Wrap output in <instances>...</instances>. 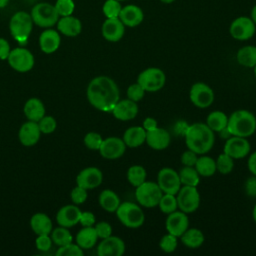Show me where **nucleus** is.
Masks as SVG:
<instances>
[{"label":"nucleus","mask_w":256,"mask_h":256,"mask_svg":"<svg viewBox=\"0 0 256 256\" xmlns=\"http://www.w3.org/2000/svg\"><path fill=\"white\" fill-rule=\"evenodd\" d=\"M248 168H249V171L256 176V151L252 153V155L248 160Z\"/></svg>","instance_id":"nucleus-56"},{"label":"nucleus","mask_w":256,"mask_h":256,"mask_svg":"<svg viewBox=\"0 0 256 256\" xmlns=\"http://www.w3.org/2000/svg\"><path fill=\"white\" fill-rule=\"evenodd\" d=\"M219 134H220V136L223 138V139H228V138H230L231 136H233L232 134H231V132L229 131V129L227 128V126L225 127V128H223L222 130H220L219 131Z\"/></svg>","instance_id":"nucleus-57"},{"label":"nucleus","mask_w":256,"mask_h":256,"mask_svg":"<svg viewBox=\"0 0 256 256\" xmlns=\"http://www.w3.org/2000/svg\"><path fill=\"white\" fill-rule=\"evenodd\" d=\"M197 159V154L190 149L183 152V154L181 155V162L185 166H195Z\"/></svg>","instance_id":"nucleus-51"},{"label":"nucleus","mask_w":256,"mask_h":256,"mask_svg":"<svg viewBox=\"0 0 256 256\" xmlns=\"http://www.w3.org/2000/svg\"><path fill=\"white\" fill-rule=\"evenodd\" d=\"M98 239V235L93 226L84 227L76 235V244L82 249L92 248Z\"/></svg>","instance_id":"nucleus-30"},{"label":"nucleus","mask_w":256,"mask_h":256,"mask_svg":"<svg viewBox=\"0 0 256 256\" xmlns=\"http://www.w3.org/2000/svg\"><path fill=\"white\" fill-rule=\"evenodd\" d=\"M57 256H82L83 255V250L82 248L77 245L68 243L64 246H60V248L56 252Z\"/></svg>","instance_id":"nucleus-42"},{"label":"nucleus","mask_w":256,"mask_h":256,"mask_svg":"<svg viewBox=\"0 0 256 256\" xmlns=\"http://www.w3.org/2000/svg\"><path fill=\"white\" fill-rule=\"evenodd\" d=\"M10 51L11 49L8 41L4 38H0V59L1 60L7 59L10 54Z\"/></svg>","instance_id":"nucleus-54"},{"label":"nucleus","mask_w":256,"mask_h":256,"mask_svg":"<svg viewBox=\"0 0 256 256\" xmlns=\"http://www.w3.org/2000/svg\"><path fill=\"white\" fill-rule=\"evenodd\" d=\"M33 28V20L29 13L19 11L15 13L9 23V29L14 39L19 42H25Z\"/></svg>","instance_id":"nucleus-5"},{"label":"nucleus","mask_w":256,"mask_h":256,"mask_svg":"<svg viewBox=\"0 0 256 256\" xmlns=\"http://www.w3.org/2000/svg\"><path fill=\"white\" fill-rule=\"evenodd\" d=\"M250 152V144L244 137L231 136L226 140L224 146V153L233 159H240L245 157Z\"/></svg>","instance_id":"nucleus-15"},{"label":"nucleus","mask_w":256,"mask_h":256,"mask_svg":"<svg viewBox=\"0 0 256 256\" xmlns=\"http://www.w3.org/2000/svg\"><path fill=\"white\" fill-rule=\"evenodd\" d=\"M190 99L195 106L199 108H207L214 101V93L208 85L198 82L191 87Z\"/></svg>","instance_id":"nucleus-12"},{"label":"nucleus","mask_w":256,"mask_h":256,"mask_svg":"<svg viewBox=\"0 0 256 256\" xmlns=\"http://www.w3.org/2000/svg\"><path fill=\"white\" fill-rule=\"evenodd\" d=\"M125 252V244L123 240L116 236L104 238L97 247L99 256H121Z\"/></svg>","instance_id":"nucleus-16"},{"label":"nucleus","mask_w":256,"mask_h":256,"mask_svg":"<svg viewBox=\"0 0 256 256\" xmlns=\"http://www.w3.org/2000/svg\"><path fill=\"white\" fill-rule=\"evenodd\" d=\"M54 6L61 17L72 15L75 8L73 0H57Z\"/></svg>","instance_id":"nucleus-43"},{"label":"nucleus","mask_w":256,"mask_h":256,"mask_svg":"<svg viewBox=\"0 0 256 256\" xmlns=\"http://www.w3.org/2000/svg\"><path fill=\"white\" fill-rule=\"evenodd\" d=\"M36 247L40 251H48L52 245V239L49 237V234L38 235L36 238Z\"/></svg>","instance_id":"nucleus-49"},{"label":"nucleus","mask_w":256,"mask_h":256,"mask_svg":"<svg viewBox=\"0 0 256 256\" xmlns=\"http://www.w3.org/2000/svg\"><path fill=\"white\" fill-rule=\"evenodd\" d=\"M87 190L83 187H80V186H76L75 188L72 189L71 191V194H70V197L72 199V201L75 203V204H82L86 201L87 199Z\"/></svg>","instance_id":"nucleus-48"},{"label":"nucleus","mask_w":256,"mask_h":256,"mask_svg":"<svg viewBox=\"0 0 256 256\" xmlns=\"http://www.w3.org/2000/svg\"><path fill=\"white\" fill-rule=\"evenodd\" d=\"M254 74H255V77H256V65L254 66Z\"/></svg>","instance_id":"nucleus-62"},{"label":"nucleus","mask_w":256,"mask_h":256,"mask_svg":"<svg viewBox=\"0 0 256 256\" xmlns=\"http://www.w3.org/2000/svg\"><path fill=\"white\" fill-rule=\"evenodd\" d=\"M145 141L151 148L155 150H162L169 146L171 137L167 130L157 127L154 130L146 131Z\"/></svg>","instance_id":"nucleus-23"},{"label":"nucleus","mask_w":256,"mask_h":256,"mask_svg":"<svg viewBox=\"0 0 256 256\" xmlns=\"http://www.w3.org/2000/svg\"><path fill=\"white\" fill-rule=\"evenodd\" d=\"M111 112L116 119L121 121H128L135 118V116L137 115L138 105L136 104V102L130 99L121 100L116 103Z\"/></svg>","instance_id":"nucleus-21"},{"label":"nucleus","mask_w":256,"mask_h":256,"mask_svg":"<svg viewBox=\"0 0 256 256\" xmlns=\"http://www.w3.org/2000/svg\"><path fill=\"white\" fill-rule=\"evenodd\" d=\"M57 29L68 37H75L80 34L82 24L80 20L72 15L63 16L57 21Z\"/></svg>","instance_id":"nucleus-24"},{"label":"nucleus","mask_w":256,"mask_h":256,"mask_svg":"<svg viewBox=\"0 0 256 256\" xmlns=\"http://www.w3.org/2000/svg\"><path fill=\"white\" fill-rule=\"evenodd\" d=\"M116 214L120 222L129 228H138L144 222V213L135 203L124 202L119 205Z\"/></svg>","instance_id":"nucleus-6"},{"label":"nucleus","mask_w":256,"mask_h":256,"mask_svg":"<svg viewBox=\"0 0 256 256\" xmlns=\"http://www.w3.org/2000/svg\"><path fill=\"white\" fill-rule=\"evenodd\" d=\"M252 215H253V219H254V221L256 222V205L254 206V208H253V213H252Z\"/></svg>","instance_id":"nucleus-60"},{"label":"nucleus","mask_w":256,"mask_h":256,"mask_svg":"<svg viewBox=\"0 0 256 256\" xmlns=\"http://www.w3.org/2000/svg\"><path fill=\"white\" fill-rule=\"evenodd\" d=\"M126 150L123 139L118 137H108L104 139L99 148L100 154L106 159H117L121 157Z\"/></svg>","instance_id":"nucleus-13"},{"label":"nucleus","mask_w":256,"mask_h":256,"mask_svg":"<svg viewBox=\"0 0 256 256\" xmlns=\"http://www.w3.org/2000/svg\"><path fill=\"white\" fill-rule=\"evenodd\" d=\"M119 19L124 25L135 27L142 22L143 12L138 6L127 5L121 9L119 13Z\"/></svg>","instance_id":"nucleus-26"},{"label":"nucleus","mask_w":256,"mask_h":256,"mask_svg":"<svg viewBox=\"0 0 256 256\" xmlns=\"http://www.w3.org/2000/svg\"><path fill=\"white\" fill-rule=\"evenodd\" d=\"M121 5L117 0H107L103 5V13L107 18H118Z\"/></svg>","instance_id":"nucleus-41"},{"label":"nucleus","mask_w":256,"mask_h":256,"mask_svg":"<svg viewBox=\"0 0 256 256\" xmlns=\"http://www.w3.org/2000/svg\"><path fill=\"white\" fill-rule=\"evenodd\" d=\"M94 228L96 230L98 238H101V239L109 237L112 233V227L108 222H99L95 225Z\"/></svg>","instance_id":"nucleus-50"},{"label":"nucleus","mask_w":256,"mask_h":256,"mask_svg":"<svg viewBox=\"0 0 256 256\" xmlns=\"http://www.w3.org/2000/svg\"><path fill=\"white\" fill-rule=\"evenodd\" d=\"M237 61L245 67H254L256 65V47L245 46L237 52Z\"/></svg>","instance_id":"nucleus-33"},{"label":"nucleus","mask_w":256,"mask_h":256,"mask_svg":"<svg viewBox=\"0 0 256 256\" xmlns=\"http://www.w3.org/2000/svg\"><path fill=\"white\" fill-rule=\"evenodd\" d=\"M158 205H159L160 210L165 214H170V213L176 211V209L178 207L175 195L168 194V193H165L162 195Z\"/></svg>","instance_id":"nucleus-39"},{"label":"nucleus","mask_w":256,"mask_h":256,"mask_svg":"<svg viewBox=\"0 0 256 256\" xmlns=\"http://www.w3.org/2000/svg\"><path fill=\"white\" fill-rule=\"evenodd\" d=\"M251 17H252V21L254 22V24H256V5L253 7V9L251 11Z\"/></svg>","instance_id":"nucleus-58"},{"label":"nucleus","mask_w":256,"mask_h":256,"mask_svg":"<svg viewBox=\"0 0 256 256\" xmlns=\"http://www.w3.org/2000/svg\"><path fill=\"white\" fill-rule=\"evenodd\" d=\"M41 131L38 123L35 121H27L20 127L19 140L24 146H33L40 139Z\"/></svg>","instance_id":"nucleus-19"},{"label":"nucleus","mask_w":256,"mask_h":256,"mask_svg":"<svg viewBox=\"0 0 256 256\" xmlns=\"http://www.w3.org/2000/svg\"><path fill=\"white\" fill-rule=\"evenodd\" d=\"M195 169L198 174L204 177L212 176L216 171V162L208 156H202L197 159L195 164Z\"/></svg>","instance_id":"nucleus-34"},{"label":"nucleus","mask_w":256,"mask_h":256,"mask_svg":"<svg viewBox=\"0 0 256 256\" xmlns=\"http://www.w3.org/2000/svg\"><path fill=\"white\" fill-rule=\"evenodd\" d=\"M103 139L100 134L96 132H89L84 137V144L91 150H99Z\"/></svg>","instance_id":"nucleus-45"},{"label":"nucleus","mask_w":256,"mask_h":256,"mask_svg":"<svg viewBox=\"0 0 256 256\" xmlns=\"http://www.w3.org/2000/svg\"><path fill=\"white\" fill-rule=\"evenodd\" d=\"M188 217L183 211H174L170 213L166 219L167 231L176 237L181 236L188 229Z\"/></svg>","instance_id":"nucleus-18"},{"label":"nucleus","mask_w":256,"mask_h":256,"mask_svg":"<svg viewBox=\"0 0 256 256\" xmlns=\"http://www.w3.org/2000/svg\"><path fill=\"white\" fill-rule=\"evenodd\" d=\"M127 178L131 185L137 187L146 179V171L140 165H133L127 171Z\"/></svg>","instance_id":"nucleus-37"},{"label":"nucleus","mask_w":256,"mask_h":256,"mask_svg":"<svg viewBox=\"0 0 256 256\" xmlns=\"http://www.w3.org/2000/svg\"><path fill=\"white\" fill-rule=\"evenodd\" d=\"M102 35L108 41H119L124 35V24L118 18H107L102 25Z\"/></svg>","instance_id":"nucleus-22"},{"label":"nucleus","mask_w":256,"mask_h":256,"mask_svg":"<svg viewBox=\"0 0 256 256\" xmlns=\"http://www.w3.org/2000/svg\"><path fill=\"white\" fill-rule=\"evenodd\" d=\"M24 114L28 120L38 122L45 114L43 102L38 98H30L24 105Z\"/></svg>","instance_id":"nucleus-28"},{"label":"nucleus","mask_w":256,"mask_h":256,"mask_svg":"<svg viewBox=\"0 0 256 256\" xmlns=\"http://www.w3.org/2000/svg\"><path fill=\"white\" fill-rule=\"evenodd\" d=\"M143 128L146 131H151L157 128V121L152 117H147L143 122Z\"/></svg>","instance_id":"nucleus-55"},{"label":"nucleus","mask_w":256,"mask_h":256,"mask_svg":"<svg viewBox=\"0 0 256 256\" xmlns=\"http://www.w3.org/2000/svg\"><path fill=\"white\" fill-rule=\"evenodd\" d=\"M157 184L164 193L176 195L181 185L179 174L172 168H162L158 173Z\"/></svg>","instance_id":"nucleus-11"},{"label":"nucleus","mask_w":256,"mask_h":256,"mask_svg":"<svg viewBox=\"0 0 256 256\" xmlns=\"http://www.w3.org/2000/svg\"><path fill=\"white\" fill-rule=\"evenodd\" d=\"M177 247V237L172 235V234H167L164 235L161 240H160V248L166 252V253H171L173 252Z\"/></svg>","instance_id":"nucleus-46"},{"label":"nucleus","mask_w":256,"mask_h":256,"mask_svg":"<svg viewBox=\"0 0 256 256\" xmlns=\"http://www.w3.org/2000/svg\"><path fill=\"white\" fill-rule=\"evenodd\" d=\"M227 128L233 136L248 137L256 130V118L247 110H237L228 118Z\"/></svg>","instance_id":"nucleus-3"},{"label":"nucleus","mask_w":256,"mask_h":256,"mask_svg":"<svg viewBox=\"0 0 256 256\" xmlns=\"http://www.w3.org/2000/svg\"><path fill=\"white\" fill-rule=\"evenodd\" d=\"M51 239L56 245L64 246V245L72 242V235L66 227L60 226V227L52 230Z\"/></svg>","instance_id":"nucleus-38"},{"label":"nucleus","mask_w":256,"mask_h":256,"mask_svg":"<svg viewBox=\"0 0 256 256\" xmlns=\"http://www.w3.org/2000/svg\"><path fill=\"white\" fill-rule=\"evenodd\" d=\"M60 36L56 30L46 29L40 34L39 45L44 53L50 54L55 52L60 45Z\"/></svg>","instance_id":"nucleus-25"},{"label":"nucleus","mask_w":256,"mask_h":256,"mask_svg":"<svg viewBox=\"0 0 256 256\" xmlns=\"http://www.w3.org/2000/svg\"><path fill=\"white\" fill-rule=\"evenodd\" d=\"M178 174L180 182L183 185L196 187L199 183V174L197 170L192 166H184Z\"/></svg>","instance_id":"nucleus-36"},{"label":"nucleus","mask_w":256,"mask_h":256,"mask_svg":"<svg viewBox=\"0 0 256 256\" xmlns=\"http://www.w3.org/2000/svg\"><path fill=\"white\" fill-rule=\"evenodd\" d=\"M230 33L237 40H247L255 33V24L250 18L239 17L232 22Z\"/></svg>","instance_id":"nucleus-14"},{"label":"nucleus","mask_w":256,"mask_h":256,"mask_svg":"<svg viewBox=\"0 0 256 256\" xmlns=\"http://www.w3.org/2000/svg\"><path fill=\"white\" fill-rule=\"evenodd\" d=\"M81 216L80 209L75 205H66L59 209L56 215V221L60 226L72 227L76 225Z\"/></svg>","instance_id":"nucleus-20"},{"label":"nucleus","mask_w":256,"mask_h":256,"mask_svg":"<svg viewBox=\"0 0 256 256\" xmlns=\"http://www.w3.org/2000/svg\"><path fill=\"white\" fill-rule=\"evenodd\" d=\"M181 241L185 246L189 248H198L204 242V235L199 229H187L181 235Z\"/></svg>","instance_id":"nucleus-32"},{"label":"nucleus","mask_w":256,"mask_h":256,"mask_svg":"<svg viewBox=\"0 0 256 256\" xmlns=\"http://www.w3.org/2000/svg\"><path fill=\"white\" fill-rule=\"evenodd\" d=\"M37 123L41 133H45V134L52 133L53 131H55L57 127L56 120L52 116H43Z\"/></svg>","instance_id":"nucleus-44"},{"label":"nucleus","mask_w":256,"mask_h":256,"mask_svg":"<svg viewBox=\"0 0 256 256\" xmlns=\"http://www.w3.org/2000/svg\"><path fill=\"white\" fill-rule=\"evenodd\" d=\"M102 172L96 167H87L80 171L76 177V183L78 186L88 189L98 187L102 183Z\"/></svg>","instance_id":"nucleus-17"},{"label":"nucleus","mask_w":256,"mask_h":256,"mask_svg":"<svg viewBox=\"0 0 256 256\" xmlns=\"http://www.w3.org/2000/svg\"><path fill=\"white\" fill-rule=\"evenodd\" d=\"M30 226L37 235L52 232V221L45 213H36L30 219Z\"/></svg>","instance_id":"nucleus-29"},{"label":"nucleus","mask_w":256,"mask_h":256,"mask_svg":"<svg viewBox=\"0 0 256 256\" xmlns=\"http://www.w3.org/2000/svg\"><path fill=\"white\" fill-rule=\"evenodd\" d=\"M177 205L181 211L185 213H192L199 207L200 195L194 186L184 185L177 192Z\"/></svg>","instance_id":"nucleus-9"},{"label":"nucleus","mask_w":256,"mask_h":256,"mask_svg":"<svg viewBox=\"0 0 256 256\" xmlns=\"http://www.w3.org/2000/svg\"><path fill=\"white\" fill-rule=\"evenodd\" d=\"M214 133L204 123H194L185 132V142L188 149L196 154H204L210 151L214 144Z\"/></svg>","instance_id":"nucleus-2"},{"label":"nucleus","mask_w":256,"mask_h":256,"mask_svg":"<svg viewBox=\"0 0 256 256\" xmlns=\"http://www.w3.org/2000/svg\"><path fill=\"white\" fill-rule=\"evenodd\" d=\"M228 118L225 113L221 111H213L207 117V125L212 131L219 132L227 126Z\"/></svg>","instance_id":"nucleus-35"},{"label":"nucleus","mask_w":256,"mask_h":256,"mask_svg":"<svg viewBox=\"0 0 256 256\" xmlns=\"http://www.w3.org/2000/svg\"><path fill=\"white\" fill-rule=\"evenodd\" d=\"M9 1L10 0H0V8H4L5 6H7Z\"/></svg>","instance_id":"nucleus-59"},{"label":"nucleus","mask_w":256,"mask_h":256,"mask_svg":"<svg viewBox=\"0 0 256 256\" xmlns=\"http://www.w3.org/2000/svg\"><path fill=\"white\" fill-rule=\"evenodd\" d=\"M166 82L165 73L155 67L147 68L142 71L137 79V83H139L145 91L155 92L163 88Z\"/></svg>","instance_id":"nucleus-8"},{"label":"nucleus","mask_w":256,"mask_h":256,"mask_svg":"<svg viewBox=\"0 0 256 256\" xmlns=\"http://www.w3.org/2000/svg\"><path fill=\"white\" fill-rule=\"evenodd\" d=\"M87 98L90 104L96 109L111 112L119 101V89L111 78L98 76L88 84Z\"/></svg>","instance_id":"nucleus-1"},{"label":"nucleus","mask_w":256,"mask_h":256,"mask_svg":"<svg viewBox=\"0 0 256 256\" xmlns=\"http://www.w3.org/2000/svg\"><path fill=\"white\" fill-rule=\"evenodd\" d=\"M117 1H123V0H117Z\"/></svg>","instance_id":"nucleus-63"},{"label":"nucleus","mask_w":256,"mask_h":256,"mask_svg":"<svg viewBox=\"0 0 256 256\" xmlns=\"http://www.w3.org/2000/svg\"><path fill=\"white\" fill-rule=\"evenodd\" d=\"M9 65L18 72H27L34 66V56L26 48H15L7 58Z\"/></svg>","instance_id":"nucleus-10"},{"label":"nucleus","mask_w":256,"mask_h":256,"mask_svg":"<svg viewBox=\"0 0 256 256\" xmlns=\"http://www.w3.org/2000/svg\"><path fill=\"white\" fill-rule=\"evenodd\" d=\"M144 94H145V90L142 88V86L139 83L132 84L127 89L128 99H130L134 102L140 101L143 98Z\"/></svg>","instance_id":"nucleus-47"},{"label":"nucleus","mask_w":256,"mask_h":256,"mask_svg":"<svg viewBox=\"0 0 256 256\" xmlns=\"http://www.w3.org/2000/svg\"><path fill=\"white\" fill-rule=\"evenodd\" d=\"M99 204L104 210L115 212L120 205V199L114 191L105 189L99 195Z\"/></svg>","instance_id":"nucleus-31"},{"label":"nucleus","mask_w":256,"mask_h":256,"mask_svg":"<svg viewBox=\"0 0 256 256\" xmlns=\"http://www.w3.org/2000/svg\"><path fill=\"white\" fill-rule=\"evenodd\" d=\"M79 222L81 223L82 226L84 227H89V226H93L95 224V217L94 214L92 212H81V216H80V220Z\"/></svg>","instance_id":"nucleus-52"},{"label":"nucleus","mask_w":256,"mask_h":256,"mask_svg":"<svg viewBox=\"0 0 256 256\" xmlns=\"http://www.w3.org/2000/svg\"><path fill=\"white\" fill-rule=\"evenodd\" d=\"M246 194L250 197H256V176H252L245 182Z\"/></svg>","instance_id":"nucleus-53"},{"label":"nucleus","mask_w":256,"mask_h":256,"mask_svg":"<svg viewBox=\"0 0 256 256\" xmlns=\"http://www.w3.org/2000/svg\"><path fill=\"white\" fill-rule=\"evenodd\" d=\"M234 167L233 158L227 155L226 153L220 154L216 161V170H218L222 174H228L232 171Z\"/></svg>","instance_id":"nucleus-40"},{"label":"nucleus","mask_w":256,"mask_h":256,"mask_svg":"<svg viewBox=\"0 0 256 256\" xmlns=\"http://www.w3.org/2000/svg\"><path fill=\"white\" fill-rule=\"evenodd\" d=\"M162 2H164V3H171V2H173L174 0H161Z\"/></svg>","instance_id":"nucleus-61"},{"label":"nucleus","mask_w":256,"mask_h":256,"mask_svg":"<svg viewBox=\"0 0 256 256\" xmlns=\"http://www.w3.org/2000/svg\"><path fill=\"white\" fill-rule=\"evenodd\" d=\"M163 191L160 189L159 185L152 181H144L142 184L136 187L135 197L140 205L152 208L158 205Z\"/></svg>","instance_id":"nucleus-7"},{"label":"nucleus","mask_w":256,"mask_h":256,"mask_svg":"<svg viewBox=\"0 0 256 256\" xmlns=\"http://www.w3.org/2000/svg\"><path fill=\"white\" fill-rule=\"evenodd\" d=\"M30 15L32 17L33 23L43 28L54 26L59 19V14L55 6L47 2L35 4L31 10Z\"/></svg>","instance_id":"nucleus-4"},{"label":"nucleus","mask_w":256,"mask_h":256,"mask_svg":"<svg viewBox=\"0 0 256 256\" xmlns=\"http://www.w3.org/2000/svg\"><path fill=\"white\" fill-rule=\"evenodd\" d=\"M146 140V130L140 126L128 128L123 135V141L126 146L135 148L142 145Z\"/></svg>","instance_id":"nucleus-27"}]
</instances>
